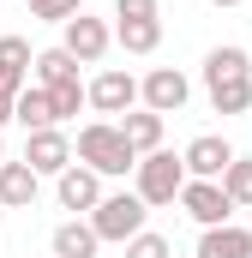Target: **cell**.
Segmentation results:
<instances>
[{
  "mask_svg": "<svg viewBox=\"0 0 252 258\" xmlns=\"http://www.w3.org/2000/svg\"><path fill=\"white\" fill-rule=\"evenodd\" d=\"M72 162H84V168H90V174H102V180H126V174L138 168V156H132V144L120 138L114 120H90V126H78Z\"/></svg>",
  "mask_w": 252,
  "mask_h": 258,
  "instance_id": "6da1fadb",
  "label": "cell"
},
{
  "mask_svg": "<svg viewBox=\"0 0 252 258\" xmlns=\"http://www.w3.org/2000/svg\"><path fill=\"white\" fill-rule=\"evenodd\" d=\"M180 186H186V168H180V156H174V150H150V156H138V168H132V192L144 198V210L174 204Z\"/></svg>",
  "mask_w": 252,
  "mask_h": 258,
  "instance_id": "7a4b0ae2",
  "label": "cell"
},
{
  "mask_svg": "<svg viewBox=\"0 0 252 258\" xmlns=\"http://www.w3.org/2000/svg\"><path fill=\"white\" fill-rule=\"evenodd\" d=\"M144 216H150V210H144V198L126 186V192H102V204H96L84 222L96 228V240H102V246H126V240L144 228Z\"/></svg>",
  "mask_w": 252,
  "mask_h": 258,
  "instance_id": "3957f363",
  "label": "cell"
},
{
  "mask_svg": "<svg viewBox=\"0 0 252 258\" xmlns=\"http://www.w3.org/2000/svg\"><path fill=\"white\" fill-rule=\"evenodd\" d=\"M186 96H192V78L180 72V66H150L144 78H138V102L150 108V114H180L186 108Z\"/></svg>",
  "mask_w": 252,
  "mask_h": 258,
  "instance_id": "277c9868",
  "label": "cell"
},
{
  "mask_svg": "<svg viewBox=\"0 0 252 258\" xmlns=\"http://www.w3.org/2000/svg\"><path fill=\"white\" fill-rule=\"evenodd\" d=\"M60 48L72 54L78 66H96L108 48H114V30L102 24V18H90V12H78V18H66L60 24Z\"/></svg>",
  "mask_w": 252,
  "mask_h": 258,
  "instance_id": "5b68a950",
  "label": "cell"
},
{
  "mask_svg": "<svg viewBox=\"0 0 252 258\" xmlns=\"http://www.w3.org/2000/svg\"><path fill=\"white\" fill-rule=\"evenodd\" d=\"M84 108H96V114H126V108H138V78L120 72V66L96 72V78L84 84Z\"/></svg>",
  "mask_w": 252,
  "mask_h": 258,
  "instance_id": "8992f818",
  "label": "cell"
},
{
  "mask_svg": "<svg viewBox=\"0 0 252 258\" xmlns=\"http://www.w3.org/2000/svg\"><path fill=\"white\" fill-rule=\"evenodd\" d=\"M54 198H60V210H72V216H90L102 204V174H90L84 162H66L60 174H54Z\"/></svg>",
  "mask_w": 252,
  "mask_h": 258,
  "instance_id": "52a82bcc",
  "label": "cell"
},
{
  "mask_svg": "<svg viewBox=\"0 0 252 258\" xmlns=\"http://www.w3.org/2000/svg\"><path fill=\"white\" fill-rule=\"evenodd\" d=\"M234 162V144L228 138H216V132H198L186 150H180V168H186V180H222V168Z\"/></svg>",
  "mask_w": 252,
  "mask_h": 258,
  "instance_id": "ba28073f",
  "label": "cell"
},
{
  "mask_svg": "<svg viewBox=\"0 0 252 258\" xmlns=\"http://www.w3.org/2000/svg\"><path fill=\"white\" fill-rule=\"evenodd\" d=\"M24 162H30V174H60L66 162H72V138H66V126L24 132Z\"/></svg>",
  "mask_w": 252,
  "mask_h": 258,
  "instance_id": "9c48e42d",
  "label": "cell"
},
{
  "mask_svg": "<svg viewBox=\"0 0 252 258\" xmlns=\"http://www.w3.org/2000/svg\"><path fill=\"white\" fill-rule=\"evenodd\" d=\"M180 210H186L198 228H216V222H234V204L222 198L216 180H186L180 186Z\"/></svg>",
  "mask_w": 252,
  "mask_h": 258,
  "instance_id": "30bf717a",
  "label": "cell"
},
{
  "mask_svg": "<svg viewBox=\"0 0 252 258\" xmlns=\"http://www.w3.org/2000/svg\"><path fill=\"white\" fill-rule=\"evenodd\" d=\"M42 192V174H30V162H0V210H30Z\"/></svg>",
  "mask_w": 252,
  "mask_h": 258,
  "instance_id": "8fae6325",
  "label": "cell"
},
{
  "mask_svg": "<svg viewBox=\"0 0 252 258\" xmlns=\"http://www.w3.org/2000/svg\"><path fill=\"white\" fill-rule=\"evenodd\" d=\"M198 258H252V228L240 222H216L198 234Z\"/></svg>",
  "mask_w": 252,
  "mask_h": 258,
  "instance_id": "7c38bea8",
  "label": "cell"
},
{
  "mask_svg": "<svg viewBox=\"0 0 252 258\" xmlns=\"http://www.w3.org/2000/svg\"><path fill=\"white\" fill-rule=\"evenodd\" d=\"M114 126H120V138L132 144V156H150V150H162V114H150V108H126Z\"/></svg>",
  "mask_w": 252,
  "mask_h": 258,
  "instance_id": "4fadbf2b",
  "label": "cell"
},
{
  "mask_svg": "<svg viewBox=\"0 0 252 258\" xmlns=\"http://www.w3.org/2000/svg\"><path fill=\"white\" fill-rule=\"evenodd\" d=\"M228 78H252V54L240 42H216V48L204 54V90H210V84H228Z\"/></svg>",
  "mask_w": 252,
  "mask_h": 258,
  "instance_id": "5bb4252c",
  "label": "cell"
},
{
  "mask_svg": "<svg viewBox=\"0 0 252 258\" xmlns=\"http://www.w3.org/2000/svg\"><path fill=\"white\" fill-rule=\"evenodd\" d=\"M30 60H36V54H30L24 36H0V90H6V96H18V90L30 84Z\"/></svg>",
  "mask_w": 252,
  "mask_h": 258,
  "instance_id": "9a60e30c",
  "label": "cell"
},
{
  "mask_svg": "<svg viewBox=\"0 0 252 258\" xmlns=\"http://www.w3.org/2000/svg\"><path fill=\"white\" fill-rule=\"evenodd\" d=\"M114 42L126 54H156L162 48V18H114Z\"/></svg>",
  "mask_w": 252,
  "mask_h": 258,
  "instance_id": "2e32d148",
  "label": "cell"
},
{
  "mask_svg": "<svg viewBox=\"0 0 252 258\" xmlns=\"http://www.w3.org/2000/svg\"><path fill=\"white\" fill-rule=\"evenodd\" d=\"M48 246H54V258H96L102 240H96V228H90L84 216H72V222L54 228V240H48Z\"/></svg>",
  "mask_w": 252,
  "mask_h": 258,
  "instance_id": "e0dca14e",
  "label": "cell"
},
{
  "mask_svg": "<svg viewBox=\"0 0 252 258\" xmlns=\"http://www.w3.org/2000/svg\"><path fill=\"white\" fill-rule=\"evenodd\" d=\"M12 120L24 132H42V126H54V108H48V90L42 84H24L18 96H12Z\"/></svg>",
  "mask_w": 252,
  "mask_h": 258,
  "instance_id": "ac0fdd59",
  "label": "cell"
},
{
  "mask_svg": "<svg viewBox=\"0 0 252 258\" xmlns=\"http://www.w3.org/2000/svg\"><path fill=\"white\" fill-rule=\"evenodd\" d=\"M66 78H78V60L66 54L60 42H54V48H42V54L30 60V84H42V90H54V84H66Z\"/></svg>",
  "mask_w": 252,
  "mask_h": 258,
  "instance_id": "d6986e66",
  "label": "cell"
},
{
  "mask_svg": "<svg viewBox=\"0 0 252 258\" xmlns=\"http://www.w3.org/2000/svg\"><path fill=\"white\" fill-rule=\"evenodd\" d=\"M216 186H222V198H228L234 210H240V204H252V156H240V150H234V162L222 168V180H216Z\"/></svg>",
  "mask_w": 252,
  "mask_h": 258,
  "instance_id": "ffe728a7",
  "label": "cell"
},
{
  "mask_svg": "<svg viewBox=\"0 0 252 258\" xmlns=\"http://www.w3.org/2000/svg\"><path fill=\"white\" fill-rule=\"evenodd\" d=\"M210 108H216V114H246V108H252V78L210 84Z\"/></svg>",
  "mask_w": 252,
  "mask_h": 258,
  "instance_id": "44dd1931",
  "label": "cell"
},
{
  "mask_svg": "<svg viewBox=\"0 0 252 258\" xmlns=\"http://www.w3.org/2000/svg\"><path fill=\"white\" fill-rule=\"evenodd\" d=\"M48 108H54V126L78 120V108H84V78H66V84H54V90H48Z\"/></svg>",
  "mask_w": 252,
  "mask_h": 258,
  "instance_id": "7402d4cb",
  "label": "cell"
},
{
  "mask_svg": "<svg viewBox=\"0 0 252 258\" xmlns=\"http://www.w3.org/2000/svg\"><path fill=\"white\" fill-rule=\"evenodd\" d=\"M24 12H30V18H42V24H66V18H78V12H84V0H24Z\"/></svg>",
  "mask_w": 252,
  "mask_h": 258,
  "instance_id": "603a6c76",
  "label": "cell"
},
{
  "mask_svg": "<svg viewBox=\"0 0 252 258\" xmlns=\"http://www.w3.org/2000/svg\"><path fill=\"white\" fill-rule=\"evenodd\" d=\"M126 258H168V240H162L156 228H138V234L126 240Z\"/></svg>",
  "mask_w": 252,
  "mask_h": 258,
  "instance_id": "cb8c5ba5",
  "label": "cell"
},
{
  "mask_svg": "<svg viewBox=\"0 0 252 258\" xmlns=\"http://www.w3.org/2000/svg\"><path fill=\"white\" fill-rule=\"evenodd\" d=\"M114 18H156V0H114Z\"/></svg>",
  "mask_w": 252,
  "mask_h": 258,
  "instance_id": "d4e9b609",
  "label": "cell"
},
{
  "mask_svg": "<svg viewBox=\"0 0 252 258\" xmlns=\"http://www.w3.org/2000/svg\"><path fill=\"white\" fill-rule=\"evenodd\" d=\"M6 120H12V96L0 90V126H6Z\"/></svg>",
  "mask_w": 252,
  "mask_h": 258,
  "instance_id": "484cf974",
  "label": "cell"
},
{
  "mask_svg": "<svg viewBox=\"0 0 252 258\" xmlns=\"http://www.w3.org/2000/svg\"><path fill=\"white\" fill-rule=\"evenodd\" d=\"M204 6H222V12H228V6H240V0H204Z\"/></svg>",
  "mask_w": 252,
  "mask_h": 258,
  "instance_id": "4316f807",
  "label": "cell"
},
{
  "mask_svg": "<svg viewBox=\"0 0 252 258\" xmlns=\"http://www.w3.org/2000/svg\"><path fill=\"white\" fill-rule=\"evenodd\" d=\"M0 228H6V210H0Z\"/></svg>",
  "mask_w": 252,
  "mask_h": 258,
  "instance_id": "83f0119b",
  "label": "cell"
},
{
  "mask_svg": "<svg viewBox=\"0 0 252 258\" xmlns=\"http://www.w3.org/2000/svg\"><path fill=\"white\" fill-rule=\"evenodd\" d=\"M0 162H6V144H0Z\"/></svg>",
  "mask_w": 252,
  "mask_h": 258,
  "instance_id": "f1b7e54d",
  "label": "cell"
},
{
  "mask_svg": "<svg viewBox=\"0 0 252 258\" xmlns=\"http://www.w3.org/2000/svg\"><path fill=\"white\" fill-rule=\"evenodd\" d=\"M0 6H6V0H0Z\"/></svg>",
  "mask_w": 252,
  "mask_h": 258,
  "instance_id": "f546056e",
  "label": "cell"
}]
</instances>
